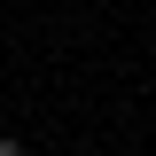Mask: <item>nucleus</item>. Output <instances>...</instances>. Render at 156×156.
Listing matches in <instances>:
<instances>
[{"label": "nucleus", "mask_w": 156, "mask_h": 156, "mask_svg": "<svg viewBox=\"0 0 156 156\" xmlns=\"http://www.w3.org/2000/svg\"><path fill=\"white\" fill-rule=\"evenodd\" d=\"M0 156H31V148H23V140H0Z\"/></svg>", "instance_id": "obj_1"}]
</instances>
